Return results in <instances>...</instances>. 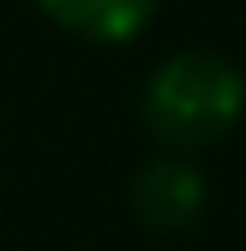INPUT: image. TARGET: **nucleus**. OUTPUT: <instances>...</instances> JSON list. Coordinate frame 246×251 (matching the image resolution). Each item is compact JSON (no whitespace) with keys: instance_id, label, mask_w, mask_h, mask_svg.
<instances>
[{"instance_id":"3","label":"nucleus","mask_w":246,"mask_h":251,"mask_svg":"<svg viewBox=\"0 0 246 251\" xmlns=\"http://www.w3.org/2000/svg\"><path fill=\"white\" fill-rule=\"evenodd\" d=\"M36 10L57 31L93 47H123V41L144 36L159 10V0H36Z\"/></svg>"},{"instance_id":"1","label":"nucleus","mask_w":246,"mask_h":251,"mask_svg":"<svg viewBox=\"0 0 246 251\" xmlns=\"http://www.w3.org/2000/svg\"><path fill=\"white\" fill-rule=\"evenodd\" d=\"M139 118L164 144V154H195L205 144H221L246 118V72L226 51L185 47L144 77Z\"/></svg>"},{"instance_id":"2","label":"nucleus","mask_w":246,"mask_h":251,"mask_svg":"<svg viewBox=\"0 0 246 251\" xmlns=\"http://www.w3.org/2000/svg\"><path fill=\"white\" fill-rule=\"evenodd\" d=\"M128 205H133V215H139L149 231L174 236V231H190V226L205 215L210 179H205V169L190 154H154L149 164H139V175H133Z\"/></svg>"}]
</instances>
